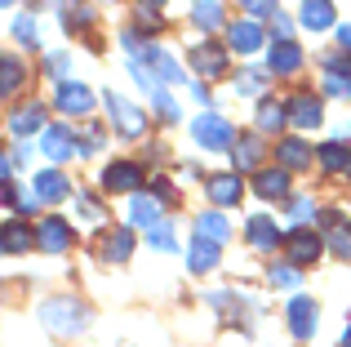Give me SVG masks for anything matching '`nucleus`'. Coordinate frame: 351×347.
Wrapping results in <instances>:
<instances>
[{"label":"nucleus","instance_id":"nucleus-1","mask_svg":"<svg viewBox=\"0 0 351 347\" xmlns=\"http://www.w3.org/2000/svg\"><path fill=\"white\" fill-rule=\"evenodd\" d=\"M40 325L49 334H58V339H76V334H85L89 330V321H94V312H89L85 303H80V298H45L40 303Z\"/></svg>","mask_w":351,"mask_h":347},{"label":"nucleus","instance_id":"nucleus-2","mask_svg":"<svg viewBox=\"0 0 351 347\" xmlns=\"http://www.w3.org/2000/svg\"><path fill=\"white\" fill-rule=\"evenodd\" d=\"M191 139H196L205 152H227V147H236L240 134L232 130V121H227V116H218V112H200L196 121H191Z\"/></svg>","mask_w":351,"mask_h":347},{"label":"nucleus","instance_id":"nucleus-3","mask_svg":"<svg viewBox=\"0 0 351 347\" xmlns=\"http://www.w3.org/2000/svg\"><path fill=\"white\" fill-rule=\"evenodd\" d=\"M103 103H107V116H112V130L120 134V139H143V134H147V112H143V107H134L129 98L112 94V89L103 94Z\"/></svg>","mask_w":351,"mask_h":347},{"label":"nucleus","instance_id":"nucleus-4","mask_svg":"<svg viewBox=\"0 0 351 347\" xmlns=\"http://www.w3.org/2000/svg\"><path fill=\"white\" fill-rule=\"evenodd\" d=\"M227 67H232V58H227V45H218V40H200V45H191V71H196V76H205V80H223V76H227Z\"/></svg>","mask_w":351,"mask_h":347},{"label":"nucleus","instance_id":"nucleus-5","mask_svg":"<svg viewBox=\"0 0 351 347\" xmlns=\"http://www.w3.org/2000/svg\"><path fill=\"white\" fill-rule=\"evenodd\" d=\"M53 107L67 116H89L94 112V89L80 85V80H58L53 85Z\"/></svg>","mask_w":351,"mask_h":347},{"label":"nucleus","instance_id":"nucleus-6","mask_svg":"<svg viewBox=\"0 0 351 347\" xmlns=\"http://www.w3.org/2000/svg\"><path fill=\"white\" fill-rule=\"evenodd\" d=\"M103 187L112 191V196H138L143 191V165L138 160H112V165L103 169Z\"/></svg>","mask_w":351,"mask_h":347},{"label":"nucleus","instance_id":"nucleus-7","mask_svg":"<svg viewBox=\"0 0 351 347\" xmlns=\"http://www.w3.org/2000/svg\"><path fill=\"white\" fill-rule=\"evenodd\" d=\"M316 298H307V294H293L289 298V307H285V321H289V334L298 343H307L311 334H316Z\"/></svg>","mask_w":351,"mask_h":347},{"label":"nucleus","instance_id":"nucleus-8","mask_svg":"<svg viewBox=\"0 0 351 347\" xmlns=\"http://www.w3.org/2000/svg\"><path fill=\"white\" fill-rule=\"evenodd\" d=\"M285 250H289V263H293V267H311V263L325 254V241H320L316 232H307V227H298V232L285 236Z\"/></svg>","mask_w":351,"mask_h":347},{"label":"nucleus","instance_id":"nucleus-9","mask_svg":"<svg viewBox=\"0 0 351 347\" xmlns=\"http://www.w3.org/2000/svg\"><path fill=\"white\" fill-rule=\"evenodd\" d=\"M289 125H298V130H320L325 125V107H320V98L311 89H298L289 98Z\"/></svg>","mask_w":351,"mask_h":347},{"label":"nucleus","instance_id":"nucleus-10","mask_svg":"<svg viewBox=\"0 0 351 347\" xmlns=\"http://www.w3.org/2000/svg\"><path fill=\"white\" fill-rule=\"evenodd\" d=\"M227 49L232 53H258L263 49V23H258V18H236V23H227Z\"/></svg>","mask_w":351,"mask_h":347},{"label":"nucleus","instance_id":"nucleus-11","mask_svg":"<svg viewBox=\"0 0 351 347\" xmlns=\"http://www.w3.org/2000/svg\"><path fill=\"white\" fill-rule=\"evenodd\" d=\"M36 245H40L45 254H67L71 245H76V232H71V223H62V218H45V223L36 227Z\"/></svg>","mask_w":351,"mask_h":347},{"label":"nucleus","instance_id":"nucleus-12","mask_svg":"<svg viewBox=\"0 0 351 347\" xmlns=\"http://www.w3.org/2000/svg\"><path fill=\"white\" fill-rule=\"evenodd\" d=\"M40 147L53 165H62V160H71V152H80V139L71 134V125H49V130L40 134Z\"/></svg>","mask_w":351,"mask_h":347},{"label":"nucleus","instance_id":"nucleus-13","mask_svg":"<svg viewBox=\"0 0 351 347\" xmlns=\"http://www.w3.org/2000/svg\"><path fill=\"white\" fill-rule=\"evenodd\" d=\"M218 263H223V245L209 241V236H191V245H187V267L196 272V276H205V272H214Z\"/></svg>","mask_w":351,"mask_h":347},{"label":"nucleus","instance_id":"nucleus-14","mask_svg":"<svg viewBox=\"0 0 351 347\" xmlns=\"http://www.w3.org/2000/svg\"><path fill=\"white\" fill-rule=\"evenodd\" d=\"M267 71H271V76H298L302 71V49L293 40H276L271 49H267Z\"/></svg>","mask_w":351,"mask_h":347},{"label":"nucleus","instance_id":"nucleus-15","mask_svg":"<svg viewBox=\"0 0 351 347\" xmlns=\"http://www.w3.org/2000/svg\"><path fill=\"white\" fill-rule=\"evenodd\" d=\"M9 130L18 134V139H27V134H36L45 125V130H49V112H45V103H18L14 112H9Z\"/></svg>","mask_w":351,"mask_h":347},{"label":"nucleus","instance_id":"nucleus-16","mask_svg":"<svg viewBox=\"0 0 351 347\" xmlns=\"http://www.w3.org/2000/svg\"><path fill=\"white\" fill-rule=\"evenodd\" d=\"M254 191L263 200H293V191H289V169H258L254 174Z\"/></svg>","mask_w":351,"mask_h":347},{"label":"nucleus","instance_id":"nucleus-17","mask_svg":"<svg viewBox=\"0 0 351 347\" xmlns=\"http://www.w3.org/2000/svg\"><path fill=\"white\" fill-rule=\"evenodd\" d=\"M232 165L236 169H263V134L258 130H249V134H240L236 139V147H232Z\"/></svg>","mask_w":351,"mask_h":347},{"label":"nucleus","instance_id":"nucleus-18","mask_svg":"<svg viewBox=\"0 0 351 347\" xmlns=\"http://www.w3.org/2000/svg\"><path fill=\"white\" fill-rule=\"evenodd\" d=\"M143 58H147V67H152L156 76L165 80V85H182V80H187V71H182L178 62H173V53H169V49H160V45H147Z\"/></svg>","mask_w":351,"mask_h":347},{"label":"nucleus","instance_id":"nucleus-19","mask_svg":"<svg viewBox=\"0 0 351 347\" xmlns=\"http://www.w3.org/2000/svg\"><path fill=\"white\" fill-rule=\"evenodd\" d=\"M334 18H338L334 0H302V5H298V23L307 27V32H329Z\"/></svg>","mask_w":351,"mask_h":347},{"label":"nucleus","instance_id":"nucleus-20","mask_svg":"<svg viewBox=\"0 0 351 347\" xmlns=\"http://www.w3.org/2000/svg\"><path fill=\"white\" fill-rule=\"evenodd\" d=\"M205 191H209V200H214L218 209H227V205H236V200L245 196V182H240V174H214V178L205 182Z\"/></svg>","mask_w":351,"mask_h":347},{"label":"nucleus","instance_id":"nucleus-21","mask_svg":"<svg viewBox=\"0 0 351 347\" xmlns=\"http://www.w3.org/2000/svg\"><path fill=\"white\" fill-rule=\"evenodd\" d=\"M36 196H40L45 205H58V200H67V196H71L67 174H62V169H40V174H36Z\"/></svg>","mask_w":351,"mask_h":347},{"label":"nucleus","instance_id":"nucleus-22","mask_svg":"<svg viewBox=\"0 0 351 347\" xmlns=\"http://www.w3.org/2000/svg\"><path fill=\"white\" fill-rule=\"evenodd\" d=\"M245 232H249V245H254V250H267V254H271L276 245H285L280 227H276L271 218H263V214H254V218H249V227H245Z\"/></svg>","mask_w":351,"mask_h":347},{"label":"nucleus","instance_id":"nucleus-23","mask_svg":"<svg viewBox=\"0 0 351 347\" xmlns=\"http://www.w3.org/2000/svg\"><path fill=\"white\" fill-rule=\"evenodd\" d=\"M258 134H280L289 125V103H276V98H263L258 103Z\"/></svg>","mask_w":351,"mask_h":347},{"label":"nucleus","instance_id":"nucleus-24","mask_svg":"<svg viewBox=\"0 0 351 347\" xmlns=\"http://www.w3.org/2000/svg\"><path fill=\"white\" fill-rule=\"evenodd\" d=\"M103 263H129V254H134V232H129V227H116V232H107V241H103Z\"/></svg>","mask_w":351,"mask_h":347},{"label":"nucleus","instance_id":"nucleus-25","mask_svg":"<svg viewBox=\"0 0 351 347\" xmlns=\"http://www.w3.org/2000/svg\"><path fill=\"white\" fill-rule=\"evenodd\" d=\"M311 156H316V152H311L302 139H280V143H276V160H280V169H302V165H311Z\"/></svg>","mask_w":351,"mask_h":347},{"label":"nucleus","instance_id":"nucleus-26","mask_svg":"<svg viewBox=\"0 0 351 347\" xmlns=\"http://www.w3.org/2000/svg\"><path fill=\"white\" fill-rule=\"evenodd\" d=\"M129 223H134V227H147V232H152V227H160V200L143 196V191H138V196H129Z\"/></svg>","mask_w":351,"mask_h":347},{"label":"nucleus","instance_id":"nucleus-27","mask_svg":"<svg viewBox=\"0 0 351 347\" xmlns=\"http://www.w3.org/2000/svg\"><path fill=\"white\" fill-rule=\"evenodd\" d=\"M232 85H236L240 98H258V94L267 98V71L263 67H240L236 76H232Z\"/></svg>","mask_w":351,"mask_h":347},{"label":"nucleus","instance_id":"nucleus-28","mask_svg":"<svg viewBox=\"0 0 351 347\" xmlns=\"http://www.w3.org/2000/svg\"><path fill=\"white\" fill-rule=\"evenodd\" d=\"M191 23H196L200 32H218V27L227 23L223 5H218V0H191Z\"/></svg>","mask_w":351,"mask_h":347},{"label":"nucleus","instance_id":"nucleus-29","mask_svg":"<svg viewBox=\"0 0 351 347\" xmlns=\"http://www.w3.org/2000/svg\"><path fill=\"white\" fill-rule=\"evenodd\" d=\"M196 232L223 245L227 236H232V223H227V214H218V209H205V214H196Z\"/></svg>","mask_w":351,"mask_h":347},{"label":"nucleus","instance_id":"nucleus-30","mask_svg":"<svg viewBox=\"0 0 351 347\" xmlns=\"http://www.w3.org/2000/svg\"><path fill=\"white\" fill-rule=\"evenodd\" d=\"M27 71L23 62H18V53H0V94H14V89H23Z\"/></svg>","mask_w":351,"mask_h":347},{"label":"nucleus","instance_id":"nucleus-31","mask_svg":"<svg viewBox=\"0 0 351 347\" xmlns=\"http://www.w3.org/2000/svg\"><path fill=\"white\" fill-rule=\"evenodd\" d=\"M36 245V236H32V227L27 223H5V254L14 259V254H27Z\"/></svg>","mask_w":351,"mask_h":347},{"label":"nucleus","instance_id":"nucleus-32","mask_svg":"<svg viewBox=\"0 0 351 347\" xmlns=\"http://www.w3.org/2000/svg\"><path fill=\"white\" fill-rule=\"evenodd\" d=\"M347 152H351L347 143H320V147H316V160H320L329 174H334V169L343 174V169H347Z\"/></svg>","mask_w":351,"mask_h":347},{"label":"nucleus","instance_id":"nucleus-33","mask_svg":"<svg viewBox=\"0 0 351 347\" xmlns=\"http://www.w3.org/2000/svg\"><path fill=\"white\" fill-rule=\"evenodd\" d=\"M152 107H156V116H160L165 125H178V121H182V112H178V103H173L169 85H160V89L152 94Z\"/></svg>","mask_w":351,"mask_h":347},{"label":"nucleus","instance_id":"nucleus-34","mask_svg":"<svg viewBox=\"0 0 351 347\" xmlns=\"http://www.w3.org/2000/svg\"><path fill=\"white\" fill-rule=\"evenodd\" d=\"M62 14H67V18H62V23H67L71 27V32H80V27H94V9H89V5H80V0H71V5H62Z\"/></svg>","mask_w":351,"mask_h":347},{"label":"nucleus","instance_id":"nucleus-35","mask_svg":"<svg viewBox=\"0 0 351 347\" xmlns=\"http://www.w3.org/2000/svg\"><path fill=\"white\" fill-rule=\"evenodd\" d=\"M267 280H271L276 289H293L298 285V267H293V263H271V267H267Z\"/></svg>","mask_w":351,"mask_h":347},{"label":"nucleus","instance_id":"nucleus-36","mask_svg":"<svg viewBox=\"0 0 351 347\" xmlns=\"http://www.w3.org/2000/svg\"><path fill=\"white\" fill-rule=\"evenodd\" d=\"M14 40L23 49H36V18L32 14H14Z\"/></svg>","mask_w":351,"mask_h":347},{"label":"nucleus","instance_id":"nucleus-37","mask_svg":"<svg viewBox=\"0 0 351 347\" xmlns=\"http://www.w3.org/2000/svg\"><path fill=\"white\" fill-rule=\"evenodd\" d=\"M76 214H80V223H103V218H107V209L98 205V200L89 196V191H85V196H76Z\"/></svg>","mask_w":351,"mask_h":347},{"label":"nucleus","instance_id":"nucleus-38","mask_svg":"<svg viewBox=\"0 0 351 347\" xmlns=\"http://www.w3.org/2000/svg\"><path fill=\"white\" fill-rule=\"evenodd\" d=\"M147 241H152V250H160V254H173V250H178V241H173V227H169V223L152 227V232H147Z\"/></svg>","mask_w":351,"mask_h":347},{"label":"nucleus","instance_id":"nucleus-39","mask_svg":"<svg viewBox=\"0 0 351 347\" xmlns=\"http://www.w3.org/2000/svg\"><path fill=\"white\" fill-rule=\"evenodd\" d=\"M240 5H245V14H249V18H258V23H263V18L271 23V18L280 14V0H240Z\"/></svg>","mask_w":351,"mask_h":347},{"label":"nucleus","instance_id":"nucleus-40","mask_svg":"<svg viewBox=\"0 0 351 347\" xmlns=\"http://www.w3.org/2000/svg\"><path fill=\"white\" fill-rule=\"evenodd\" d=\"M325 89L329 98H351V76H338V71H325Z\"/></svg>","mask_w":351,"mask_h":347},{"label":"nucleus","instance_id":"nucleus-41","mask_svg":"<svg viewBox=\"0 0 351 347\" xmlns=\"http://www.w3.org/2000/svg\"><path fill=\"white\" fill-rule=\"evenodd\" d=\"M103 139H107V134L98 130V125H89V130L80 134V156H94V152L103 147Z\"/></svg>","mask_w":351,"mask_h":347},{"label":"nucleus","instance_id":"nucleus-42","mask_svg":"<svg viewBox=\"0 0 351 347\" xmlns=\"http://www.w3.org/2000/svg\"><path fill=\"white\" fill-rule=\"evenodd\" d=\"M320 67H325V71H338V76H351V53H325V58H320Z\"/></svg>","mask_w":351,"mask_h":347},{"label":"nucleus","instance_id":"nucleus-43","mask_svg":"<svg viewBox=\"0 0 351 347\" xmlns=\"http://www.w3.org/2000/svg\"><path fill=\"white\" fill-rule=\"evenodd\" d=\"M67 67H71V58H67V53H45V71H49V76L67 80Z\"/></svg>","mask_w":351,"mask_h":347},{"label":"nucleus","instance_id":"nucleus-44","mask_svg":"<svg viewBox=\"0 0 351 347\" xmlns=\"http://www.w3.org/2000/svg\"><path fill=\"white\" fill-rule=\"evenodd\" d=\"M311 214H316V205H311L307 196H293V200H289V218H293V223H307Z\"/></svg>","mask_w":351,"mask_h":347},{"label":"nucleus","instance_id":"nucleus-45","mask_svg":"<svg viewBox=\"0 0 351 347\" xmlns=\"http://www.w3.org/2000/svg\"><path fill=\"white\" fill-rule=\"evenodd\" d=\"M134 18H138V32H160V18L152 14V5H138Z\"/></svg>","mask_w":351,"mask_h":347},{"label":"nucleus","instance_id":"nucleus-46","mask_svg":"<svg viewBox=\"0 0 351 347\" xmlns=\"http://www.w3.org/2000/svg\"><path fill=\"white\" fill-rule=\"evenodd\" d=\"M271 36H276V40H289V36H293V18L289 14H276L271 18Z\"/></svg>","mask_w":351,"mask_h":347},{"label":"nucleus","instance_id":"nucleus-47","mask_svg":"<svg viewBox=\"0 0 351 347\" xmlns=\"http://www.w3.org/2000/svg\"><path fill=\"white\" fill-rule=\"evenodd\" d=\"M320 227H325V232H338V227H343V214H338V209H325V214H320Z\"/></svg>","mask_w":351,"mask_h":347},{"label":"nucleus","instance_id":"nucleus-48","mask_svg":"<svg viewBox=\"0 0 351 347\" xmlns=\"http://www.w3.org/2000/svg\"><path fill=\"white\" fill-rule=\"evenodd\" d=\"M338 45H343V53H351V23L338 27Z\"/></svg>","mask_w":351,"mask_h":347},{"label":"nucleus","instance_id":"nucleus-49","mask_svg":"<svg viewBox=\"0 0 351 347\" xmlns=\"http://www.w3.org/2000/svg\"><path fill=\"white\" fill-rule=\"evenodd\" d=\"M191 98H196V103H205V107H209V89H205V85H191Z\"/></svg>","mask_w":351,"mask_h":347},{"label":"nucleus","instance_id":"nucleus-50","mask_svg":"<svg viewBox=\"0 0 351 347\" xmlns=\"http://www.w3.org/2000/svg\"><path fill=\"white\" fill-rule=\"evenodd\" d=\"M343 347H351V325H347V330H343Z\"/></svg>","mask_w":351,"mask_h":347},{"label":"nucleus","instance_id":"nucleus-51","mask_svg":"<svg viewBox=\"0 0 351 347\" xmlns=\"http://www.w3.org/2000/svg\"><path fill=\"white\" fill-rule=\"evenodd\" d=\"M343 174H347V178H351V152H347V169H343Z\"/></svg>","mask_w":351,"mask_h":347},{"label":"nucleus","instance_id":"nucleus-52","mask_svg":"<svg viewBox=\"0 0 351 347\" xmlns=\"http://www.w3.org/2000/svg\"><path fill=\"white\" fill-rule=\"evenodd\" d=\"M0 5H5V9H14V5H18V0H0Z\"/></svg>","mask_w":351,"mask_h":347},{"label":"nucleus","instance_id":"nucleus-53","mask_svg":"<svg viewBox=\"0 0 351 347\" xmlns=\"http://www.w3.org/2000/svg\"><path fill=\"white\" fill-rule=\"evenodd\" d=\"M143 5H165V0H143Z\"/></svg>","mask_w":351,"mask_h":347}]
</instances>
